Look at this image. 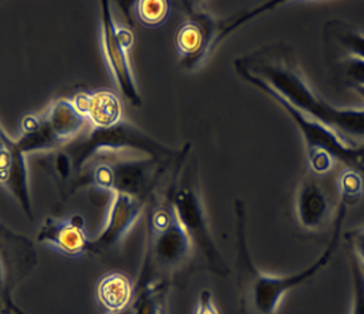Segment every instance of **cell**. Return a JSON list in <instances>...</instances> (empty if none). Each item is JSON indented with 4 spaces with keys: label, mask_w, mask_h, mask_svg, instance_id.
<instances>
[{
    "label": "cell",
    "mask_w": 364,
    "mask_h": 314,
    "mask_svg": "<svg viewBox=\"0 0 364 314\" xmlns=\"http://www.w3.org/2000/svg\"><path fill=\"white\" fill-rule=\"evenodd\" d=\"M232 63L234 70L252 74L291 107L338 133L347 144H364V109L338 108L318 96L288 45H265Z\"/></svg>",
    "instance_id": "obj_1"
},
{
    "label": "cell",
    "mask_w": 364,
    "mask_h": 314,
    "mask_svg": "<svg viewBox=\"0 0 364 314\" xmlns=\"http://www.w3.org/2000/svg\"><path fill=\"white\" fill-rule=\"evenodd\" d=\"M234 211L237 217V286L242 312L245 314H276L287 293L314 279L332 261L339 249L348 207L340 202L331 241L315 262L299 273L284 277L269 276L258 270L247 246L246 207L242 200L237 199L234 202Z\"/></svg>",
    "instance_id": "obj_2"
},
{
    "label": "cell",
    "mask_w": 364,
    "mask_h": 314,
    "mask_svg": "<svg viewBox=\"0 0 364 314\" xmlns=\"http://www.w3.org/2000/svg\"><path fill=\"white\" fill-rule=\"evenodd\" d=\"M178 158L160 160L146 155L134 156L128 152H101L82 169L74 185V193L82 187H92L95 191L109 196L122 193L148 202L161 176Z\"/></svg>",
    "instance_id": "obj_3"
},
{
    "label": "cell",
    "mask_w": 364,
    "mask_h": 314,
    "mask_svg": "<svg viewBox=\"0 0 364 314\" xmlns=\"http://www.w3.org/2000/svg\"><path fill=\"white\" fill-rule=\"evenodd\" d=\"M282 1H267L258 7L240 12L228 19H217L205 6L198 1H184L187 19L179 24L173 36L176 53L182 58L181 66L184 70L195 72L218 48L225 38L237 31L243 24L253 21L267 12L274 10Z\"/></svg>",
    "instance_id": "obj_4"
},
{
    "label": "cell",
    "mask_w": 364,
    "mask_h": 314,
    "mask_svg": "<svg viewBox=\"0 0 364 314\" xmlns=\"http://www.w3.org/2000/svg\"><path fill=\"white\" fill-rule=\"evenodd\" d=\"M190 148L191 145L173 169V179L171 181L168 195L176 217L193 243L194 255H198L203 267L211 273L220 277H228L230 274V267L219 251L210 229L206 208L198 185L196 168L195 166H190L182 170Z\"/></svg>",
    "instance_id": "obj_5"
},
{
    "label": "cell",
    "mask_w": 364,
    "mask_h": 314,
    "mask_svg": "<svg viewBox=\"0 0 364 314\" xmlns=\"http://www.w3.org/2000/svg\"><path fill=\"white\" fill-rule=\"evenodd\" d=\"M194 256L193 243L178 220L170 195L148 214V249L140 285L164 281Z\"/></svg>",
    "instance_id": "obj_6"
},
{
    "label": "cell",
    "mask_w": 364,
    "mask_h": 314,
    "mask_svg": "<svg viewBox=\"0 0 364 314\" xmlns=\"http://www.w3.org/2000/svg\"><path fill=\"white\" fill-rule=\"evenodd\" d=\"M63 149L73 160L77 180L86 164L101 152H140L160 160H175L182 153V149L175 151L161 144L132 122L125 120L105 129L89 126L80 137L63 146Z\"/></svg>",
    "instance_id": "obj_7"
},
{
    "label": "cell",
    "mask_w": 364,
    "mask_h": 314,
    "mask_svg": "<svg viewBox=\"0 0 364 314\" xmlns=\"http://www.w3.org/2000/svg\"><path fill=\"white\" fill-rule=\"evenodd\" d=\"M235 72L245 82L253 85L258 90L272 97L291 116V120L296 124V126L299 128V131L303 136L305 148H306V157L323 153V155L332 157L335 161L344 163L346 168L359 169L358 158L355 155L356 146L347 144L338 133L333 132L332 129L320 124L318 121L308 117L299 109L291 107L289 102H287L284 98H281L273 90H270L267 85L264 84L262 81H259L258 78L253 77L252 74L243 72V70H235Z\"/></svg>",
    "instance_id": "obj_8"
},
{
    "label": "cell",
    "mask_w": 364,
    "mask_h": 314,
    "mask_svg": "<svg viewBox=\"0 0 364 314\" xmlns=\"http://www.w3.org/2000/svg\"><path fill=\"white\" fill-rule=\"evenodd\" d=\"M101 7V48L105 65L113 78L114 86L122 97L134 107H141L143 98L134 81L128 48H124L117 34L116 22L112 15L110 1H100Z\"/></svg>",
    "instance_id": "obj_9"
},
{
    "label": "cell",
    "mask_w": 364,
    "mask_h": 314,
    "mask_svg": "<svg viewBox=\"0 0 364 314\" xmlns=\"http://www.w3.org/2000/svg\"><path fill=\"white\" fill-rule=\"evenodd\" d=\"M37 253L33 242L6 226L1 229V300L3 306L13 305V290L33 273Z\"/></svg>",
    "instance_id": "obj_10"
},
{
    "label": "cell",
    "mask_w": 364,
    "mask_h": 314,
    "mask_svg": "<svg viewBox=\"0 0 364 314\" xmlns=\"http://www.w3.org/2000/svg\"><path fill=\"white\" fill-rule=\"evenodd\" d=\"M146 200L129 195L113 193L109 196L105 222L97 238L92 241L90 254H104L114 249L131 232L146 208Z\"/></svg>",
    "instance_id": "obj_11"
},
{
    "label": "cell",
    "mask_w": 364,
    "mask_h": 314,
    "mask_svg": "<svg viewBox=\"0 0 364 314\" xmlns=\"http://www.w3.org/2000/svg\"><path fill=\"white\" fill-rule=\"evenodd\" d=\"M23 148L7 136L1 128L0 132V183L1 187L21 205L28 220L34 222V211L28 184V172Z\"/></svg>",
    "instance_id": "obj_12"
},
{
    "label": "cell",
    "mask_w": 364,
    "mask_h": 314,
    "mask_svg": "<svg viewBox=\"0 0 364 314\" xmlns=\"http://www.w3.org/2000/svg\"><path fill=\"white\" fill-rule=\"evenodd\" d=\"M38 242L50 246L63 256L77 259L90 254L92 238L86 231L81 215L69 217H48L37 237Z\"/></svg>",
    "instance_id": "obj_13"
},
{
    "label": "cell",
    "mask_w": 364,
    "mask_h": 314,
    "mask_svg": "<svg viewBox=\"0 0 364 314\" xmlns=\"http://www.w3.org/2000/svg\"><path fill=\"white\" fill-rule=\"evenodd\" d=\"M294 207L300 227L309 232L323 229L332 215L327 193L314 178H305L300 183Z\"/></svg>",
    "instance_id": "obj_14"
},
{
    "label": "cell",
    "mask_w": 364,
    "mask_h": 314,
    "mask_svg": "<svg viewBox=\"0 0 364 314\" xmlns=\"http://www.w3.org/2000/svg\"><path fill=\"white\" fill-rule=\"evenodd\" d=\"M42 119L51 137L60 148L70 144L90 126L85 116L74 107L72 98H60L53 101L42 114Z\"/></svg>",
    "instance_id": "obj_15"
},
{
    "label": "cell",
    "mask_w": 364,
    "mask_h": 314,
    "mask_svg": "<svg viewBox=\"0 0 364 314\" xmlns=\"http://www.w3.org/2000/svg\"><path fill=\"white\" fill-rule=\"evenodd\" d=\"M74 107L84 114L92 128L105 129L122 121L120 97L109 90L81 92L72 98Z\"/></svg>",
    "instance_id": "obj_16"
},
{
    "label": "cell",
    "mask_w": 364,
    "mask_h": 314,
    "mask_svg": "<svg viewBox=\"0 0 364 314\" xmlns=\"http://www.w3.org/2000/svg\"><path fill=\"white\" fill-rule=\"evenodd\" d=\"M136 289L125 274L113 271L100 278L96 288L98 306L107 314L128 312L134 303Z\"/></svg>",
    "instance_id": "obj_17"
},
{
    "label": "cell",
    "mask_w": 364,
    "mask_h": 314,
    "mask_svg": "<svg viewBox=\"0 0 364 314\" xmlns=\"http://www.w3.org/2000/svg\"><path fill=\"white\" fill-rule=\"evenodd\" d=\"M324 38L346 53V57L364 60V34L346 22L329 21L324 26Z\"/></svg>",
    "instance_id": "obj_18"
},
{
    "label": "cell",
    "mask_w": 364,
    "mask_h": 314,
    "mask_svg": "<svg viewBox=\"0 0 364 314\" xmlns=\"http://www.w3.org/2000/svg\"><path fill=\"white\" fill-rule=\"evenodd\" d=\"M170 283L164 281L149 282L139 285L134 303L131 306L132 314H161Z\"/></svg>",
    "instance_id": "obj_19"
},
{
    "label": "cell",
    "mask_w": 364,
    "mask_h": 314,
    "mask_svg": "<svg viewBox=\"0 0 364 314\" xmlns=\"http://www.w3.org/2000/svg\"><path fill=\"white\" fill-rule=\"evenodd\" d=\"M49 156L46 160V167H49L58 187L61 188L62 195L69 196L74 193V184L77 180V175L74 170L73 160L69 153L63 149H55L48 152Z\"/></svg>",
    "instance_id": "obj_20"
},
{
    "label": "cell",
    "mask_w": 364,
    "mask_h": 314,
    "mask_svg": "<svg viewBox=\"0 0 364 314\" xmlns=\"http://www.w3.org/2000/svg\"><path fill=\"white\" fill-rule=\"evenodd\" d=\"M170 9V1L167 0H139L134 1V13L141 26L158 28L167 22Z\"/></svg>",
    "instance_id": "obj_21"
},
{
    "label": "cell",
    "mask_w": 364,
    "mask_h": 314,
    "mask_svg": "<svg viewBox=\"0 0 364 314\" xmlns=\"http://www.w3.org/2000/svg\"><path fill=\"white\" fill-rule=\"evenodd\" d=\"M338 188L340 193V202L348 208L356 205L364 193V180L359 169L346 168L340 172L338 178Z\"/></svg>",
    "instance_id": "obj_22"
},
{
    "label": "cell",
    "mask_w": 364,
    "mask_h": 314,
    "mask_svg": "<svg viewBox=\"0 0 364 314\" xmlns=\"http://www.w3.org/2000/svg\"><path fill=\"white\" fill-rule=\"evenodd\" d=\"M352 285H353V308L352 314H364V269L359 259L350 251Z\"/></svg>",
    "instance_id": "obj_23"
},
{
    "label": "cell",
    "mask_w": 364,
    "mask_h": 314,
    "mask_svg": "<svg viewBox=\"0 0 364 314\" xmlns=\"http://www.w3.org/2000/svg\"><path fill=\"white\" fill-rule=\"evenodd\" d=\"M344 239L350 246V251L353 253L364 267V227L347 232L344 235Z\"/></svg>",
    "instance_id": "obj_24"
},
{
    "label": "cell",
    "mask_w": 364,
    "mask_h": 314,
    "mask_svg": "<svg viewBox=\"0 0 364 314\" xmlns=\"http://www.w3.org/2000/svg\"><path fill=\"white\" fill-rule=\"evenodd\" d=\"M194 314H220L210 290H200L198 301L195 303Z\"/></svg>",
    "instance_id": "obj_25"
},
{
    "label": "cell",
    "mask_w": 364,
    "mask_h": 314,
    "mask_svg": "<svg viewBox=\"0 0 364 314\" xmlns=\"http://www.w3.org/2000/svg\"><path fill=\"white\" fill-rule=\"evenodd\" d=\"M116 34H117V38H119V40H120V43H122L124 48L129 50V48L134 46V33L128 27L116 24Z\"/></svg>",
    "instance_id": "obj_26"
},
{
    "label": "cell",
    "mask_w": 364,
    "mask_h": 314,
    "mask_svg": "<svg viewBox=\"0 0 364 314\" xmlns=\"http://www.w3.org/2000/svg\"><path fill=\"white\" fill-rule=\"evenodd\" d=\"M355 155L358 158V164L360 172H364V144L359 145L355 148Z\"/></svg>",
    "instance_id": "obj_27"
},
{
    "label": "cell",
    "mask_w": 364,
    "mask_h": 314,
    "mask_svg": "<svg viewBox=\"0 0 364 314\" xmlns=\"http://www.w3.org/2000/svg\"><path fill=\"white\" fill-rule=\"evenodd\" d=\"M1 314H13V309H10V308H3Z\"/></svg>",
    "instance_id": "obj_28"
},
{
    "label": "cell",
    "mask_w": 364,
    "mask_h": 314,
    "mask_svg": "<svg viewBox=\"0 0 364 314\" xmlns=\"http://www.w3.org/2000/svg\"><path fill=\"white\" fill-rule=\"evenodd\" d=\"M363 269H364V267H363Z\"/></svg>",
    "instance_id": "obj_29"
}]
</instances>
